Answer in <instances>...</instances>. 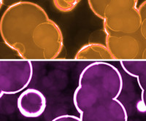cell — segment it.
I'll return each mask as SVG.
<instances>
[{
  "instance_id": "6da1fadb",
  "label": "cell",
  "mask_w": 146,
  "mask_h": 121,
  "mask_svg": "<svg viewBox=\"0 0 146 121\" xmlns=\"http://www.w3.org/2000/svg\"><path fill=\"white\" fill-rule=\"evenodd\" d=\"M5 44L23 60H54L64 48L62 32L44 9L32 2L9 6L0 20Z\"/></svg>"
},
{
  "instance_id": "7a4b0ae2",
  "label": "cell",
  "mask_w": 146,
  "mask_h": 121,
  "mask_svg": "<svg viewBox=\"0 0 146 121\" xmlns=\"http://www.w3.org/2000/svg\"><path fill=\"white\" fill-rule=\"evenodd\" d=\"M123 87V77L115 66L105 61L92 62L79 76L73 104L80 114L97 103L117 99Z\"/></svg>"
},
{
  "instance_id": "3957f363",
  "label": "cell",
  "mask_w": 146,
  "mask_h": 121,
  "mask_svg": "<svg viewBox=\"0 0 146 121\" xmlns=\"http://www.w3.org/2000/svg\"><path fill=\"white\" fill-rule=\"evenodd\" d=\"M90 9L103 20L106 34L134 33L139 29L138 0H88Z\"/></svg>"
},
{
  "instance_id": "277c9868",
  "label": "cell",
  "mask_w": 146,
  "mask_h": 121,
  "mask_svg": "<svg viewBox=\"0 0 146 121\" xmlns=\"http://www.w3.org/2000/svg\"><path fill=\"white\" fill-rule=\"evenodd\" d=\"M33 75V64L29 60H2L0 61V97L23 91L32 82Z\"/></svg>"
},
{
  "instance_id": "5b68a950",
  "label": "cell",
  "mask_w": 146,
  "mask_h": 121,
  "mask_svg": "<svg viewBox=\"0 0 146 121\" xmlns=\"http://www.w3.org/2000/svg\"><path fill=\"white\" fill-rule=\"evenodd\" d=\"M105 45L115 60H146V37L139 30L134 33L106 34Z\"/></svg>"
},
{
  "instance_id": "8992f818",
  "label": "cell",
  "mask_w": 146,
  "mask_h": 121,
  "mask_svg": "<svg viewBox=\"0 0 146 121\" xmlns=\"http://www.w3.org/2000/svg\"><path fill=\"white\" fill-rule=\"evenodd\" d=\"M82 121H128L126 107L117 99L102 101L80 114Z\"/></svg>"
},
{
  "instance_id": "52a82bcc",
  "label": "cell",
  "mask_w": 146,
  "mask_h": 121,
  "mask_svg": "<svg viewBox=\"0 0 146 121\" xmlns=\"http://www.w3.org/2000/svg\"><path fill=\"white\" fill-rule=\"evenodd\" d=\"M47 101L45 95L35 88H27L17 99V107L21 115L27 118H36L45 111Z\"/></svg>"
},
{
  "instance_id": "ba28073f",
  "label": "cell",
  "mask_w": 146,
  "mask_h": 121,
  "mask_svg": "<svg viewBox=\"0 0 146 121\" xmlns=\"http://www.w3.org/2000/svg\"><path fill=\"white\" fill-rule=\"evenodd\" d=\"M123 71L131 77L136 78L141 90V101L146 110V60L120 61Z\"/></svg>"
},
{
  "instance_id": "9c48e42d",
  "label": "cell",
  "mask_w": 146,
  "mask_h": 121,
  "mask_svg": "<svg viewBox=\"0 0 146 121\" xmlns=\"http://www.w3.org/2000/svg\"><path fill=\"white\" fill-rule=\"evenodd\" d=\"M77 60H110L113 59L106 45L101 43H88L79 49L75 56Z\"/></svg>"
},
{
  "instance_id": "30bf717a",
  "label": "cell",
  "mask_w": 146,
  "mask_h": 121,
  "mask_svg": "<svg viewBox=\"0 0 146 121\" xmlns=\"http://www.w3.org/2000/svg\"><path fill=\"white\" fill-rule=\"evenodd\" d=\"M81 0H53L55 7L60 12L68 13L76 7Z\"/></svg>"
},
{
  "instance_id": "8fae6325",
  "label": "cell",
  "mask_w": 146,
  "mask_h": 121,
  "mask_svg": "<svg viewBox=\"0 0 146 121\" xmlns=\"http://www.w3.org/2000/svg\"><path fill=\"white\" fill-rule=\"evenodd\" d=\"M138 9L140 16V27L139 30L142 34L146 37V0L139 5Z\"/></svg>"
},
{
  "instance_id": "7c38bea8",
  "label": "cell",
  "mask_w": 146,
  "mask_h": 121,
  "mask_svg": "<svg viewBox=\"0 0 146 121\" xmlns=\"http://www.w3.org/2000/svg\"><path fill=\"white\" fill-rule=\"evenodd\" d=\"M50 121H82V120L80 117L72 114H62L56 117Z\"/></svg>"
}]
</instances>
